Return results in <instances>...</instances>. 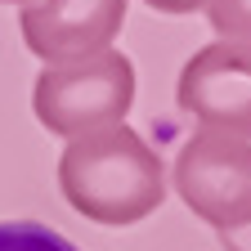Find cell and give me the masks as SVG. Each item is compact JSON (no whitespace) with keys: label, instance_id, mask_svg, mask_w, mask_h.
<instances>
[{"label":"cell","instance_id":"obj_1","mask_svg":"<svg viewBox=\"0 0 251 251\" xmlns=\"http://www.w3.org/2000/svg\"><path fill=\"white\" fill-rule=\"evenodd\" d=\"M58 193L76 215L103 229H130L166 202V171L126 121L68 139L58 152Z\"/></svg>","mask_w":251,"mask_h":251},{"label":"cell","instance_id":"obj_2","mask_svg":"<svg viewBox=\"0 0 251 251\" xmlns=\"http://www.w3.org/2000/svg\"><path fill=\"white\" fill-rule=\"evenodd\" d=\"M175 193L225 251H251V139L198 130L175 157Z\"/></svg>","mask_w":251,"mask_h":251},{"label":"cell","instance_id":"obj_3","mask_svg":"<svg viewBox=\"0 0 251 251\" xmlns=\"http://www.w3.org/2000/svg\"><path fill=\"white\" fill-rule=\"evenodd\" d=\"M130 103H135V63L112 45L72 63H45L36 90H31V112L58 139H76L99 126L126 121Z\"/></svg>","mask_w":251,"mask_h":251},{"label":"cell","instance_id":"obj_4","mask_svg":"<svg viewBox=\"0 0 251 251\" xmlns=\"http://www.w3.org/2000/svg\"><path fill=\"white\" fill-rule=\"evenodd\" d=\"M175 103L179 112L198 117L202 130L251 139V41L220 36L202 45L179 68Z\"/></svg>","mask_w":251,"mask_h":251},{"label":"cell","instance_id":"obj_5","mask_svg":"<svg viewBox=\"0 0 251 251\" xmlns=\"http://www.w3.org/2000/svg\"><path fill=\"white\" fill-rule=\"evenodd\" d=\"M126 9L130 0H27L18 31L41 63H72L108 50L126 27Z\"/></svg>","mask_w":251,"mask_h":251},{"label":"cell","instance_id":"obj_6","mask_svg":"<svg viewBox=\"0 0 251 251\" xmlns=\"http://www.w3.org/2000/svg\"><path fill=\"white\" fill-rule=\"evenodd\" d=\"M0 251H81V247L36 220H0Z\"/></svg>","mask_w":251,"mask_h":251},{"label":"cell","instance_id":"obj_7","mask_svg":"<svg viewBox=\"0 0 251 251\" xmlns=\"http://www.w3.org/2000/svg\"><path fill=\"white\" fill-rule=\"evenodd\" d=\"M206 23L215 36L251 41V0H206Z\"/></svg>","mask_w":251,"mask_h":251},{"label":"cell","instance_id":"obj_8","mask_svg":"<svg viewBox=\"0 0 251 251\" xmlns=\"http://www.w3.org/2000/svg\"><path fill=\"white\" fill-rule=\"evenodd\" d=\"M148 9H157V14H198V9H206V0H144Z\"/></svg>","mask_w":251,"mask_h":251},{"label":"cell","instance_id":"obj_9","mask_svg":"<svg viewBox=\"0 0 251 251\" xmlns=\"http://www.w3.org/2000/svg\"><path fill=\"white\" fill-rule=\"evenodd\" d=\"M0 5H27V0H0Z\"/></svg>","mask_w":251,"mask_h":251}]
</instances>
